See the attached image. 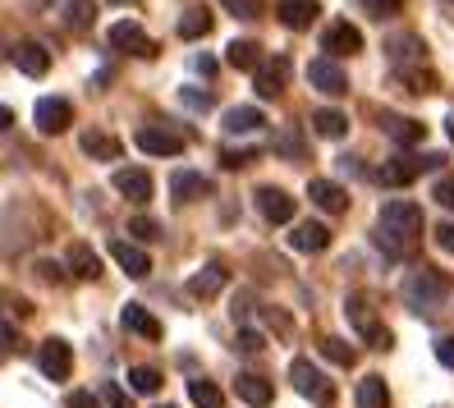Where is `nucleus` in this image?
Listing matches in <instances>:
<instances>
[{
	"label": "nucleus",
	"mask_w": 454,
	"mask_h": 408,
	"mask_svg": "<svg viewBox=\"0 0 454 408\" xmlns=\"http://www.w3.org/2000/svg\"><path fill=\"white\" fill-rule=\"evenodd\" d=\"M422 239V207L395 198L381 207V225H377V243L390 253V257H404L413 243Z\"/></svg>",
	"instance_id": "f257e3e1"
},
{
	"label": "nucleus",
	"mask_w": 454,
	"mask_h": 408,
	"mask_svg": "<svg viewBox=\"0 0 454 408\" xmlns=\"http://www.w3.org/2000/svg\"><path fill=\"white\" fill-rule=\"evenodd\" d=\"M445 166V156H436V152H427V156H390V161H381L377 166V184H386V188H409L422 170H441Z\"/></svg>",
	"instance_id": "f03ea898"
},
{
	"label": "nucleus",
	"mask_w": 454,
	"mask_h": 408,
	"mask_svg": "<svg viewBox=\"0 0 454 408\" xmlns=\"http://www.w3.org/2000/svg\"><path fill=\"white\" fill-rule=\"evenodd\" d=\"M445 294H450V285H445V276H436V271H413V276L404 280V303L418 312V317H427V312H436L441 303H445Z\"/></svg>",
	"instance_id": "7ed1b4c3"
},
{
	"label": "nucleus",
	"mask_w": 454,
	"mask_h": 408,
	"mask_svg": "<svg viewBox=\"0 0 454 408\" xmlns=\"http://www.w3.org/2000/svg\"><path fill=\"white\" fill-rule=\"evenodd\" d=\"M289 381H294V390H299L303 399H312L317 408H331L335 404V386H331V376L317 367V363H308V358H294L289 363Z\"/></svg>",
	"instance_id": "20e7f679"
},
{
	"label": "nucleus",
	"mask_w": 454,
	"mask_h": 408,
	"mask_svg": "<svg viewBox=\"0 0 454 408\" xmlns=\"http://www.w3.org/2000/svg\"><path fill=\"white\" fill-rule=\"evenodd\" d=\"M106 46L111 51H124V56H138V60H152L156 56V42L143 33L138 19H120L111 23V33H106Z\"/></svg>",
	"instance_id": "39448f33"
},
{
	"label": "nucleus",
	"mask_w": 454,
	"mask_h": 408,
	"mask_svg": "<svg viewBox=\"0 0 454 408\" xmlns=\"http://www.w3.org/2000/svg\"><path fill=\"white\" fill-rule=\"evenodd\" d=\"M133 143H138V152H147V156H179L184 147H189V133L166 129V124H143L138 133H133Z\"/></svg>",
	"instance_id": "423d86ee"
},
{
	"label": "nucleus",
	"mask_w": 454,
	"mask_h": 408,
	"mask_svg": "<svg viewBox=\"0 0 454 408\" xmlns=\"http://www.w3.org/2000/svg\"><path fill=\"white\" fill-rule=\"evenodd\" d=\"M37 367H42L46 381H69V372H74V344H65L60 335L42 340L37 344Z\"/></svg>",
	"instance_id": "0eeeda50"
},
{
	"label": "nucleus",
	"mask_w": 454,
	"mask_h": 408,
	"mask_svg": "<svg viewBox=\"0 0 454 408\" xmlns=\"http://www.w3.org/2000/svg\"><path fill=\"white\" fill-rule=\"evenodd\" d=\"M344 312H349V321L358 326V335H367V340H372V349H390V344H395V335H390L386 326L377 321V312H372V303H367L363 294H354Z\"/></svg>",
	"instance_id": "6e6552de"
},
{
	"label": "nucleus",
	"mask_w": 454,
	"mask_h": 408,
	"mask_svg": "<svg viewBox=\"0 0 454 408\" xmlns=\"http://www.w3.org/2000/svg\"><path fill=\"white\" fill-rule=\"evenodd\" d=\"M285 78H289V56H266L253 74V92L262 101H276L285 92Z\"/></svg>",
	"instance_id": "1a4fd4ad"
},
{
	"label": "nucleus",
	"mask_w": 454,
	"mask_h": 408,
	"mask_svg": "<svg viewBox=\"0 0 454 408\" xmlns=\"http://www.w3.org/2000/svg\"><path fill=\"white\" fill-rule=\"evenodd\" d=\"M33 120H37V129L42 133H65L69 124H74V106H69V97H42L37 106H33Z\"/></svg>",
	"instance_id": "9d476101"
},
{
	"label": "nucleus",
	"mask_w": 454,
	"mask_h": 408,
	"mask_svg": "<svg viewBox=\"0 0 454 408\" xmlns=\"http://www.w3.org/2000/svg\"><path fill=\"white\" fill-rule=\"evenodd\" d=\"M253 198H257V211H262L271 225H289V221H294V202H299V198H289L285 188H276V184H262Z\"/></svg>",
	"instance_id": "9b49d317"
},
{
	"label": "nucleus",
	"mask_w": 454,
	"mask_h": 408,
	"mask_svg": "<svg viewBox=\"0 0 454 408\" xmlns=\"http://www.w3.org/2000/svg\"><path fill=\"white\" fill-rule=\"evenodd\" d=\"M308 83L317 88V92H326V97H344V92H349V74H344L335 60H312L308 65Z\"/></svg>",
	"instance_id": "f8f14e48"
},
{
	"label": "nucleus",
	"mask_w": 454,
	"mask_h": 408,
	"mask_svg": "<svg viewBox=\"0 0 454 408\" xmlns=\"http://www.w3.org/2000/svg\"><path fill=\"white\" fill-rule=\"evenodd\" d=\"M322 51H326V60H335V56H358L363 51V33L354 28V23H331V28L322 33Z\"/></svg>",
	"instance_id": "ddd939ff"
},
{
	"label": "nucleus",
	"mask_w": 454,
	"mask_h": 408,
	"mask_svg": "<svg viewBox=\"0 0 454 408\" xmlns=\"http://www.w3.org/2000/svg\"><path fill=\"white\" fill-rule=\"evenodd\" d=\"M111 184H115V193H120L124 202H147V198H152V175L138 170V166H120V170L111 175Z\"/></svg>",
	"instance_id": "4468645a"
},
{
	"label": "nucleus",
	"mask_w": 454,
	"mask_h": 408,
	"mask_svg": "<svg viewBox=\"0 0 454 408\" xmlns=\"http://www.w3.org/2000/svg\"><path fill=\"white\" fill-rule=\"evenodd\" d=\"M234 395L244 399L248 408H271L276 386H271L266 376H257V372H239V376H234Z\"/></svg>",
	"instance_id": "2eb2a0df"
},
{
	"label": "nucleus",
	"mask_w": 454,
	"mask_h": 408,
	"mask_svg": "<svg viewBox=\"0 0 454 408\" xmlns=\"http://www.w3.org/2000/svg\"><path fill=\"white\" fill-rule=\"evenodd\" d=\"M317 14H322L317 0H280V5H276V19L285 23L289 33H308L312 23H317Z\"/></svg>",
	"instance_id": "dca6fc26"
},
{
	"label": "nucleus",
	"mask_w": 454,
	"mask_h": 408,
	"mask_svg": "<svg viewBox=\"0 0 454 408\" xmlns=\"http://www.w3.org/2000/svg\"><path fill=\"white\" fill-rule=\"evenodd\" d=\"M221 129L234 133V138H248V133L266 129V115H262V106H230V111L221 115Z\"/></svg>",
	"instance_id": "f3484780"
},
{
	"label": "nucleus",
	"mask_w": 454,
	"mask_h": 408,
	"mask_svg": "<svg viewBox=\"0 0 454 408\" xmlns=\"http://www.w3.org/2000/svg\"><path fill=\"white\" fill-rule=\"evenodd\" d=\"M111 257H115V266L124 271V276H133V280H147L152 276V257L143 248H133L129 239H115L111 243Z\"/></svg>",
	"instance_id": "a211bd4d"
},
{
	"label": "nucleus",
	"mask_w": 454,
	"mask_h": 408,
	"mask_svg": "<svg viewBox=\"0 0 454 408\" xmlns=\"http://www.w3.org/2000/svg\"><path fill=\"white\" fill-rule=\"evenodd\" d=\"M289 248L294 253H326L331 248V230L322 221H299L289 234Z\"/></svg>",
	"instance_id": "6ab92c4d"
},
{
	"label": "nucleus",
	"mask_w": 454,
	"mask_h": 408,
	"mask_svg": "<svg viewBox=\"0 0 454 408\" xmlns=\"http://www.w3.org/2000/svg\"><path fill=\"white\" fill-rule=\"evenodd\" d=\"M78 147H83L92 161H120L124 156V143L115 138V133H106V129H83L78 133Z\"/></svg>",
	"instance_id": "aec40b11"
},
{
	"label": "nucleus",
	"mask_w": 454,
	"mask_h": 408,
	"mask_svg": "<svg viewBox=\"0 0 454 408\" xmlns=\"http://www.w3.org/2000/svg\"><path fill=\"white\" fill-rule=\"evenodd\" d=\"M386 51H390V60L399 65V69H422V60H427V46H422V37H413V33H399V37H390L386 42Z\"/></svg>",
	"instance_id": "412c9836"
},
{
	"label": "nucleus",
	"mask_w": 454,
	"mask_h": 408,
	"mask_svg": "<svg viewBox=\"0 0 454 408\" xmlns=\"http://www.w3.org/2000/svg\"><path fill=\"white\" fill-rule=\"evenodd\" d=\"M308 198L322 207V211H331V216L349 211V193H344V184H335V179H312L308 184Z\"/></svg>",
	"instance_id": "4be33fe9"
},
{
	"label": "nucleus",
	"mask_w": 454,
	"mask_h": 408,
	"mask_svg": "<svg viewBox=\"0 0 454 408\" xmlns=\"http://www.w3.org/2000/svg\"><path fill=\"white\" fill-rule=\"evenodd\" d=\"M170 193L175 202H198V198H211V179L198 175V170H175L170 175Z\"/></svg>",
	"instance_id": "5701e85b"
},
{
	"label": "nucleus",
	"mask_w": 454,
	"mask_h": 408,
	"mask_svg": "<svg viewBox=\"0 0 454 408\" xmlns=\"http://www.w3.org/2000/svg\"><path fill=\"white\" fill-rule=\"evenodd\" d=\"M225 285H230V271H225L221 262H207L198 276L189 280V294H193V298H216Z\"/></svg>",
	"instance_id": "b1692460"
},
{
	"label": "nucleus",
	"mask_w": 454,
	"mask_h": 408,
	"mask_svg": "<svg viewBox=\"0 0 454 408\" xmlns=\"http://www.w3.org/2000/svg\"><path fill=\"white\" fill-rule=\"evenodd\" d=\"M312 133H317V138H331V143L349 138V115H344V111H331V106H322V111H312Z\"/></svg>",
	"instance_id": "393cba45"
},
{
	"label": "nucleus",
	"mask_w": 454,
	"mask_h": 408,
	"mask_svg": "<svg viewBox=\"0 0 454 408\" xmlns=\"http://www.w3.org/2000/svg\"><path fill=\"white\" fill-rule=\"evenodd\" d=\"M14 65H19V74L42 78L51 69V56H46V46H37V42H19L14 46Z\"/></svg>",
	"instance_id": "a878e982"
},
{
	"label": "nucleus",
	"mask_w": 454,
	"mask_h": 408,
	"mask_svg": "<svg viewBox=\"0 0 454 408\" xmlns=\"http://www.w3.org/2000/svg\"><path fill=\"white\" fill-rule=\"evenodd\" d=\"M225 60H230L234 69H244V74H257V65H262L266 56H262V46H257V42H248V37H234V42L225 46Z\"/></svg>",
	"instance_id": "bb28decb"
},
{
	"label": "nucleus",
	"mask_w": 454,
	"mask_h": 408,
	"mask_svg": "<svg viewBox=\"0 0 454 408\" xmlns=\"http://www.w3.org/2000/svg\"><path fill=\"white\" fill-rule=\"evenodd\" d=\"M65 262H69V271H74L78 280H97V276H101V257L88 248V243H69Z\"/></svg>",
	"instance_id": "cd10ccee"
},
{
	"label": "nucleus",
	"mask_w": 454,
	"mask_h": 408,
	"mask_svg": "<svg viewBox=\"0 0 454 408\" xmlns=\"http://www.w3.org/2000/svg\"><path fill=\"white\" fill-rule=\"evenodd\" d=\"M381 129L390 133L395 143H404V147H413V143H422V138H427V124H418V120H409V115H386V120H381Z\"/></svg>",
	"instance_id": "c85d7f7f"
},
{
	"label": "nucleus",
	"mask_w": 454,
	"mask_h": 408,
	"mask_svg": "<svg viewBox=\"0 0 454 408\" xmlns=\"http://www.w3.org/2000/svg\"><path fill=\"white\" fill-rule=\"evenodd\" d=\"M124 326L143 340H161V321H156L143 303H124Z\"/></svg>",
	"instance_id": "c756f323"
},
{
	"label": "nucleus",
	"mask_w": 454,
	"mask_h": 408,
	"mask_svg": "<svg viewBox=\"0 0 454 408\" xmlns=\"http://www.w3.org/2000/svg\"><path fill=\"white\" fill-rule=\"evenodd\" d=\"M358 408H390L386 376H363L358 381Z\"/></svg>",
	"instance_id": "7c9ffc66"
},
{
	"label": "nucleus",
	"mask_w": 454,
	"mask_h": 408,
	"mask_svg": "<svg viewBox=\"0 0 454 408\" xmlns=\"http://www.w3.org/2000/svg\"><path fill=\"white\" fill-rule=\"evenodd\" d=\"M189 399L198 404V408H225V395H221V386L216 381H189Z\"/></svg>",
	"instance_id": "2f4dec72"
},
{
	"label": "nucleus",
	"mask_w": 454,
	"mask_h": 408,
	"mask_svg": "<svg viewBox=\"0 0 454 408\" xmlns=\"http://www.w3.org/2000/svg\"><path fill=\"white\" fill-rule=\"evenodd\" d=\"M184 42H198V37H207L211 33V14L207 10H189V14H184L179 19V28H175Z\"/></svg>",
	"instance_id": "473e14b6"
},
{
	"label": "nucleus",
	"mask_w": 454,
	"mask_h": 408,
	"mask_svg": "<svg viewBox=\"0 0 454 408\" xmlns=\"http://www.w3.org/2000/svg\"><path fill=\"white\" fill-rule=\"evenodd\" d=\"M276 152L289 156V161H308V143H303V133L299 129H280L276 133Z\"/></svg>",
	"instance_id": "72a5a7b5"
},
{
	"label": "nucleus",
	"mask_w": 454,
	"mask_h": 408,
	"mask_svg": "<svg viewBox=\"0 0 454 408\" xmlns=\"http://www.w3.org/2000/svg\"><path fill=\"white\" fill-rule=\"evenodd\" d=\"M129 390L133 395H156L161 390V372L156 367H129Z\"/></svg>",
	"instance_id": "f704fd0d"
},
{
	"label": "nucleus",
	"mask_w": 454,
	"mask_h": 408,
	"mask_svg": "<svg viewBox=\"0 0 454 408\" xmlns=\"http://www.w3.org/2000/svg\"><path fill=\"white\" fill-rule=\"evenodd\" d=\"M322 358H331L335 367H354V358H358V353H354L349 344H344V340L326 335V340H322Z\"/></svg>",
	"instance_id": "c9c22d12"
},
{
	"label": "nucleus",
	"mask_w": 454,
	"mask_h": 408,
	"mask_svg": "<svg viewBox=\"0 0 454 408\" xmlns=\"http://www.w3.org/2000/svg\"><path fill=\"white\" fill-rule=\"evenodd\" d=\"M129 234L143 239V243H152V239H161V221H152V216H133V221H129Z\"/></svg>",
	"instance_id": "e433bc0d"
},
{
	"label": "nucleus",
	"mask_w": 454,
	"mask_h": 408,
	"mask_svg": "<svg viewBox=\"0 0 454 408\" xmlns=\"http://www.w3.org/2000/svg\"><path fill=\"white\" fill-rule=\"evenodd\" d=\"M358 5H363L372 19H395L399 10H404V0H358Z\"/></svg>",
	"instance_id": "4c0bfd02"
},
{
	"label": "nucleus",
	"mask_w": 454,
	"mask_h": 408,
	"mask_svg": "<svg viewBox=\"0 0 454 408\" xmlns=\"http://www.w3.org/2000/svg\"><path fill=\"white\" fill-rule=\"evenodd\" d=\"M179 101L189 106V111H211V101H216V97H211L207 88H179Z\"/></svg>",
	"instance_id": "58836bf2"
},
{
	"label": "nucleus",
	"mask_w": 454,
	"mask_h": 408,
	"mask_svg": "<svg viewBox=\"0 0 454 408\" xmlns=\"http://www.w3.org/2000/svg\"><path fill=\"white\" fill-rule=\"evenodd\" d=\"M221 10H225V14H234V19H257L262 0H221Z\"/></svg>",
	"instance_id": "ea45409f"
},
{
	"label": "nucleus",
	"mask_w": 454,
	"mask_h": 408,
	"mask_svg": "<svg viewBox=\"0 0 454 408\" xmlns=\"http://www.w3.org/2000/svg\"><path fill=\"white\" fill-rule=\"evenodd\" d=\"M65 19L74 23V28H88V23H92V5H88V0H69Z\"/></svg>",
	"instance_id": "a19ab883"
},
{
	"label": "nucleus",
	"mask_w": 454,
	"mask_h": 408,
	"mask_svg": "<svg viewBox=\"0 0 454 408\" xmlns=\"http://www.w3.org/2000/svg\"><path fill=\"white\" fill-rule=\"evenodd\" d=\"M432 198H436L445 211H454V179H450V175H441V179L432 184Z\"/></svg>",
	"instance_id": "79ce46f5"
},
{
	"label": "nucleus",
	"mask_w": 454,
	"mask_h": 408,
	"mask_svg": "<svg viewBox=\"0 0 454 408\" xmlns=\"http://www.w3.org/2000/svg\"><path fill=\"white\" fill-rule=\"evenodd\" d=\"M248 161H257V152H221V166L225 170H244Z\"/></svg>",
	"instance_id": "37998d69"
},
{
	"label": "nucleus",
	"mask_w": 454,
	"mask_h": 408,
	"mask_svg": "<svg viewBox=\"0 0 454 408\" xmlns=\"http://www.w3.org/2000/svg\"><path fill=\"white\" fill-rule=\"evenodd\" d=\"M266 340H262V331H239V340H234V349L239 353H257Z\"/></svg>",
	"instance_id": "c03bdc74"
},
{
	"label": "nucleus",
	"mask_w": 454,
	"mask_h": 408,
	"mask_svg": "<svg viewBox=\"0 0 454 408\" xmlns=\"http://www.w3.org/2000/svg\"><path fill=\"white\" fill-rule=\"evenodd\" d=\"M101 399H106V404H111V408H133V399H129V395H124V390L115 386V381H111V386H106V390H101Z\"/></svg>",
	"instance_id": "a18cd8bd"
},
{
	"label": "nucleus",
	"mask_w": 454,
	"mask_h": 408,
	"mask_svg": "<svg viewBox=\"0 0 454 408\" xmlns=\"http://www.w3.org/2000/svg\"><path fill=\"white\" fill-rule=\"evenodd\" d=\"M436 358H441V367H450V372H454V335L436 340Z\"/></svg>",
	"instance_id": "49530a36"
},
{
	"label": "nucleus",
	"mask_w": 454,
	"mask_h": 408,
	"mask_svg": "<svg viewBox=\"0 0 454 408\" xmlns=\"http://www.w3.org/2000/svg\"><path fill=\"white\" fill-rule=\"evenodd\" d=\"M436 243H441L445 253H454V221H441L436 225Z\"/></svg>",
	"instance_id": "de8ad7c7"
},
{
	"label": "nucleus",
	"mask_w": 454,
	"mask_h": 408,
	"mask_svg": "<svg viewBox=\"0 0 454 408\" xmlns=\"http://www.w3.org/2000/svg\"><path fill=\"white\" fill-rule=\"evenodd\" d=\"M69 408H101V399L88 395V390H74V395H69Z\"/></svg>",
	"instance_id": "09e8293b"
},
{
	"label": "nucleus",
	"mask_w": 454,
	"mask_h": 408,
	"mask_svg": "<svg viewBox=\"0 0 454 408\" xmlns=\"http://www.w3.org/2000/svg\"><path fill=\"white\" fill-rule=\"evenodd\" d=\"M0 340H5L10 349H19V344H23V340H19V331H14L10 321H5V312H0Z\"/></svg>",
	"instance_id": "8fccbe9b"
},
{
	"label": "nucleus",
	"mask_w": 454,
	"mask_h": 408,
	"mask_svg": "<svg viewBox=\"0 0 454 408\" xmlns=\"http://www.w3.org/2000/svg\"><path fill=\"white\" fill-rule=\"evenodd\" d=\"M14 124V111H10V106H0V133H5Z\"/></svg>",
	"instance_id": "3c124183"
},
{
	"label": "nucleus",
	"mask_w": 454,
	"mask_h": 408,
	"mask_svg": "<svg viewBox=\"0 0 454 408\" xmlns=\"http://www.w3.org/2000/svg\"><path fill=\"white\" fill-rule=\"evenodd\" d=\"M445 129H450V138H454V115H450V124H445Z\"/></svg>",
	"instance_id": "603ef678"
},
{
	"label": "nucleus",
	"mask_w": 454,
	"mask_h": 408,
	"mask_svg": "<svg viewBox=\"0 0 454 408\" xmlns=\"http://www.w3.org/2000/svg\"><path fill=\"white\" fill-rule=\"evenodd\" d=\"M111 5H129V0H111Z\"/></svg>",
	"instance_id": "864d4df0"
},
{
	"label": "nucleus",
	"mask_w": 454,
	"mask_h": 408,
	"mask_svg": "<svg viewBox=\"0 0 454 408\" xmlns=\"http://www.w3.org/2000/svg\"><path fill=\"white\" fill-rule=\"evenodd\" d=\"M161 408H170V404H161Z\"/></svg>",
	"instance_id": "5fc2aeb1"
}]
</instances>
